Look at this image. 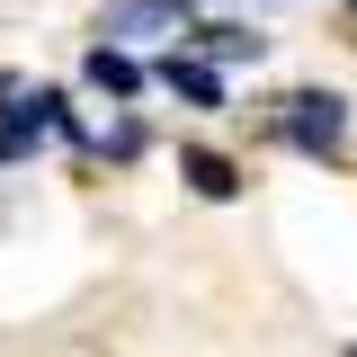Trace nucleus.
Listing matches in <instances>:
<instances>
[{"mask_svg":"<svg viewBox=\"0 0 357 357\" xmlns=\"http://www.w3.org/2000/svg\"><path fill=\"white\" fill-rule=\"evenodd\" d=\"M286 143L331 161V152L349 143V98H331V89H295V98H286Z\"/></svg>","mask_w":357,"mask_h":357,"instance_id":"obj_1","label":"nucleus"},{"mask_svg":"<svg viewBox=\"0 0 357 357\" xmlns=\"http://www.w3.org/2000/svg\"><path fill=\"white\" fill-rule=\"evenodd\" d=\"M45 126H63V134H72V116H63V98H54V89H36V98H18V107L0 116V161H27Z\"/></svg>","mask_w":357,"mask_h":357,"instance_id":"obj_2","label":"nucleus"},{"mask_svg":"<svg viewBox=\"0 0 357 357\" xmlns=\"http://www.w3.org/2000/svg\"><path fill=\"white\" fill-rule=\"evenodd\" d=\"M161 81H170L188 107H223V81L206 72V63H188V54H170V63H161Z\"/></svg>","mask_w":357,"mask_h":357,"instance_id":"obj_3","label":"nucleus"},{"mask_svg":"<svg viewBox=\"0 0 357 357\" xmlns=\"http://www.w3.org/2000/svg\"><path fill=\"white\" fill-rule=\"evenodd\" d=\"M178 170H188L197 197H232V188H241V170H232L223 152H178Z\"/></svg>","mask_w":357,"mask_h":357,"instance_id":"obj_4","label":"nucleus"},{"mask_svg":"<svg viewBox=\"0 0 357 357\" xmlns=\"http://www.w3.org/2000/svg\"><path fill=\"white\" fill-rule=\"evenodd\" d=\"M89 81L107 89V98H134V89H143V72H134V63L116 54V45H98V54H89Z\"/></svg>","mask_w":357,"mask_h":357,"instance_id":"obj_5","label":"nucleus"},{"mask_svg":"<svg viewBox=\"0 0 357 357\" xmlns=\"http://www.w3.org/2000/svg\"><path fill=\"white\" fill-rule=\"evenodd\" d=\"M197 45H206V54H250V63H259V36H250V27H197Z\"/></svg>","mask_w":357,"mask_h":357,"instance_id":"obj_6","label":"nucleus"},{"mask_svg":"<svg viewBox=\"0 0 357 357\" xmlns=\"http://www.w3.org/2000/svg\"><path fill=\"white\" fill-rule=\"evenodd\" d=\"M349 9H357V0H349Z\"/></svg>","mask_w":357,"mask_h":357,"instance_id":"obj_7","label":"nucleus"},{"mask_svg":"<svg viewBox=\"0 0 357 357\" xmlns=\"http://www.w3.org/2000/svg\"><path fill=\"white\" fill-rule=\"evenodd\" d=\"M349 357H357V349H349Z\"/></svg>","mask_w":357,"mask_h":357,"instance_id":"obj_8","label":"nucleus"}]
</instances>
